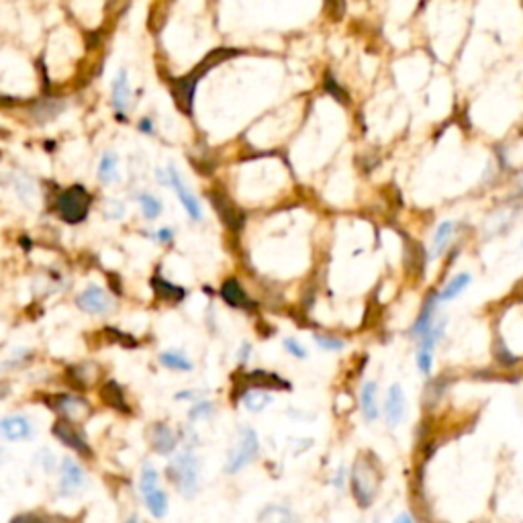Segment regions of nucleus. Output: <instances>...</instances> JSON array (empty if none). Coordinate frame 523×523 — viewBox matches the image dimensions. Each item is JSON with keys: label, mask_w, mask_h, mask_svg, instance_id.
Returning <instances> with one entry per match:
<instances>
[{"label": "nucleus", "mask_w": 523, "mask_h": 523, "mask_svg": "<svg viewBox=\"0 0 523 523\" xmlns=\"http://www.w3.org/2000/svg\"><path fill=\"white\" fill-rule=\"evenodd\" d=\"M417 368L423 376H429L432 374V368H434V352L432 350H421L417 348Z\"/></svg>", "instance_id": "nucleus-29"}, {"label": "nucleus", "mask_w": 523, "mask_h": 523, "mask_svg": "<svg viewBox=\"0 0 523 523\" xmlns=\"http://www.w3.org/2000/svg\"><path fill=\"white\" fill-rule=\"evenodd\" d=\"M0 436L8 442L29 440L33 436V423L25 415H8L0 419Z\"/></svg>", "instance_id": "nucleus-10"}, {"label": "nucleus", "mask_w": 523, "mask_h": 523, "mask_svg": "<svg viewBox=\"0 0 523 523\" xmlns=\"http://www.w3.org/2000/svg\"><path fill=\"white\" fill-rule=\"evenodd\" d=\"M51 434L60 440V442L64 443V445H68L70 450H74L76 454H80V456H92V450H90V445L86 442V438L82 436V432L74 425V423H70L68 419H57L55 423H53V427H51Z\"/></svg>", "instance_id": "nucleus-8"}, {"label": "nucleus", "mask_w": 523, "mask_h": 523, "mask_svg": "<svg viewBox=\"0 0 523 523\" xmlns=\"http://www.w3.org/2000/svg\"><path fill=\"white\" fill-rule=\"evenodd\" d=\"M407 413V397L405 391L399 382L391 384L387 391V399H384V419L389 427H397L405 419Z\"/></svg>", "instance_id": "nucleus-9"}, {"label": "nucleus", "mask_w": 523, "mask_h": 523, "mask_svg": "<svg viewBox=\"0 0 523 523\" xmlns=\"http://www.w3.org/2000/svg\"><path fill=\"white\" fill-rule=\"evenodd\" d=\"M436 307H438V294H429L427 301H425V305H423V309H421V313H419V317H417V321H415L413 329H411L413 337L421 339L425 333H429L434 329V325H436L434 323Z\"/></svg>", "instance_id": "nucleus-14"}, {"label": "nucleus", "mask_w": 523, "mask_h": 523, "mask_svg": "<svg viewBox=\"0 0 523 523\" xmlns=\"http://www.w3.org/2000/svg\"><path fill=\"white\" fill-rule=\"evenodd\" d=\"M129 100H131L129 76L125 70H121L117 74V78L113 80V105H115V111L119 113V117H125V113L129 109Z\"/></svg>", "instance_id": "nucleus-16"}, {"label": "nucleus", "mask_w": 523, "mask_h": 523, "mask_svg": "<svg viewBox=\"0 0 523 523\" xmlns=\"http://www.w3.org/2000/svg\"><path fill=\"white\" fill-rule=\"evenodd\" d=\"M137 129L141 133H154V123H152V119H141L139 125H137Z\"/></svg>", "instance_id": "nucleus-36"}, {"label": "nucleus", "mask_w": 523, "mask_h": 523, "mask_svg": "<svg viewBox=\"0 0 523 523\" xmlns=\"http://www.w3.org/2000/svg\"><path fill=\"white\" fill-rule=\"evenodd\" d=\"M10 523H39V520L33 517V515H19V517H15Z\"/></svg>", "instance_id": "nucleus-37"}, {"label": "nucleus", "mask_w": 523, "mask_h": 523, "mask_svg": "<svg viewBox=\"0 0 523 523\" xmlns=\"http://www.w3.org/2000/svg\"><path fill=\"white\" fill-rule=\"evenodd\" d=\"M249 352H251V346H249V344H243L242 350H240V360H242L243 364L247 362V358H249Z\"/></svg>", "instance_id": "nucleus-38"}, {"label": "nucleus", "mask_w": 523, "mask_h": 523, "mask_svg": "<svg viewBox=\"0 0 523 523\" xmlns=\"http://www.w3.org/2000/svg\"><path fill=\"white\" fill-rule=\"evenodd\" d=\"M270 402H272V397H270V393L264 391V389H249V391L245 393V397H243V405H245L249 411H254V413L264 411Z\"/></svg>", "instance_id": "nucleus-24"}, {"label": "nucleus", "mask_w": 523, "mask_h": 523, "mask_svg": "<svg viewBox=\"0 0 523 523\" xmlns=\"http://www.w3.org/2000/svg\"><path fill=\"white\" fill-rule=\"evenodd\" d=\"M350 484H352V495L358 507L368 509L376 501V495L380 488V472L376 468V462L368 456H358V460L352 466Z\"/></svg>", "instance_id": "nucleus-1"}, {"label": "nucleus", "mask_w": 523, "mask_h": 523, "mask_svg": "<svg viewBox=\"0 0 523 523\" xmlns=\"http://www.w3.org/2000/svg\"><path fill=\"white\" fill-rule=\"evenodd\" d=\"M0 456H2V452H0Z\"/></svg>", "instance_id": "nucleus-41"}, {"label": "nucleus", "mask_w": 523, "mask_h": 523, "mask_svg": "<svg viewBox=\"0 0 523 523\" xmlns=\"http://www.w3.org/2000/svg\"><path fill=\"white\" fill-rule=\"evenodd\" d=\"M258 450H260L258 434H256L251 427H242L240 434H238V438H236V443H233L231 450H229L225 470H227L229 475L240 472L242 468H245V466L258 456Z\"/></svg>", "instance_id": "nucleus-3"}, {"label": "nucleus", "mask_w": 523, "mask_h": 523, "mask_svg": "<svg viewBox=\"0 0 523 523\" xmlns=\"http://www.w3.org/2000/svg\"><path fill=\"white\" fill-rule=\"evenodd\" d=\"M360 411H362L364 419L368 423L376 421L380 417V409H378V384L374 380L364 382L360 389Z\"/></svg>", "instance_id": "nucleus-13"}, {"label": "nucleus", "mask_w": 523, "mask_h": 523, "mask_svg": "<svg viewBox=\"0 0 523 523\" xmlns=\"http://www.w3.org/2000/svg\"><path fill=\"white\" fill-rule=\"evenodd\" d=\"M137 201H139V206H141L145 219L154 221V219H158L161 215V209H163V206H161V201L158 197H154V195H150V193H141V195L137 197Z\"/></svg>", "instance_id": "nucleus-26"}, {"label": "nucleus", "mask_w": 523, "mask_h": 523, "mask_svg": "<svg viewBox=\"0 0 523 523\" xmlns=\"http://www.w3.org/2000/svg\"><path fill=\"white\" fill-rule=\"evenodd\" d=\"M199 470L201 464L197 456L188 450L178 452L168 464V479L184 497H195L199 490Z\"/></svg>", "instance_id": "nucleus-2"}, {"label": "nucleus", "mask_w": 523, "mask_h": 523, "mask_svg": "<svg viewBox=\"0 0 523 523\" xmlns=\"http://www.w3.org/2000/svg\"><path fill=\"white\" fill-rule=\"evenodd\" d=\"M160 364L170 368V370H180V372H188L193 370V362L188 360V356H184L180 350H168L160 354Z\"/></svg>", "instance_id": "nucleus-23"}, {"label": "nucleus", "mask_w": 523, "mask_h": 523, "mask_svg": "<svg viewBox=\"0 0 523 523\" xmlns=\"http://www.w3.org/2000/svg\"><path fill=\"white\" fill-rule=\"evenodd\" d=\"M53 409L57 413L66 415L68 419H74V421L84 417L90 411L88 402L78 395H57V397H53Z\"/></svg>", "instance_id": "nucleus-12"}, {"label": "nucleus", "mask_w": 523, "mask_h": 523, "mask_svg": "<svg viewBox=\"0 0 523 523\" xmlns=\"http://www.w3.org/2000/svg\"><path fill=\"white\" fill-rule=\"evenodd\" d=\"M166 172H168V182H170V186L174 188V193L178 195V199L182 202L186 215H188L193 221H201V204L197 201V197L188 190V186L184 184V180H182V176H180V172H178V168H176L174 163H168V170H166Z\"/></svg>", "instance_id": "nucleus-7"}, {"label": "nucleus", "mask_w": 523, "mask_h": 523, "mask_svg": "<svg viewBox=\"0 0 523 523\" xmlns=\"http://www.w3.org/2000/svg\"><path fill=\"white\" fill-rule=\"evenodd\" d=\"M221 296L225 299V303H229L231 307H238V309H249L251 303L247 299V294L243 292V288L240 286L238 281H227L221 288Z\"/></svg>", "instance_id": "nucleus-20"}, {"label": "nucleus", "mask_w": 523, "mask_h": 523, "mask_svg": "<svg viewBox=\"0 0 523 523\" xmlns=\"http://www.w3.org/2000/svg\"><path fill=\"white\" fill-rule=\"evenodd\" d=\"M452 231H454V223L452 221H443L438 225L436 233H434V243H432V260L434 258H440L445 247H447V242L452 238Z\"/></svg>", "instance_id": "nucleus-22"}, {"label": "nucleus", "mask_w": 523, "mask_h": 523, "mask_svg": "<svg viewBox=\"0 0 523 523\" xmlns=\"http://www.w3.org/2000/svg\"><path fill=\"white\" fill-rule=\"evenodd\" d=\"M470 282H472V276H470V274H466V272L456 274V276H454V278L447 282L442 290L438 292V301H440V303H447V301L458 299V296H460V294H462V292L470 286Z\"/></svg>", "instance_id": "nucleus-19"}, {"label": "nucleus", "mask_w": 523, "mask_h": 523, "mask_svg": "<svg viewBox=\"0 0 523 523\" xmlns=\"http://www.w3.org/2000/svg\"><path fill=\"white\" fill-rule=\"evenodd\" d=\"M57 211L66 223H82L88 215V195L82 186H74L57 199Z\"/></svg>", "instance_id": "nucleus-5"}, {"label": "nucleus", "mask_w": 523, "mask_h": 523, "mask_svg": "<svg viewBox=\"0 0 523 523\" xmlns=\"http://www.w3.org/2000/svg\"><path fill=\"white\" fill-rule=\"evenodd\" d=\"M325 88H327V92H329V94H333L339 103H348L346 92H342V88L337 86V82L333 80L331 76H327V78H325Z\"/></svg>", "instance_id": "nucleus-33"}, {"label": "nucleus", "mask_w": 523, "mask_h": 523, "mask_svg": "<svg viewBox=\"0 0 523 523\" xmlns=\"http://www.w3.org/2000/svg\"><path fill=\"white\" fill-rule=\"evenodd\" d=\"M315 344L321 348V350H327V352H339L346 348V342L339 339V337H333V335H323V333H317L315 335Z\"/></svg>", "instance_id": "nucleus-28"}, {"label": "nucleus", "mask_w": 523, "mask_h": 523, "mask_svg": "<svg viewBox=\"0 0 523 523\" xmlns=\"http://www.w3.org/2000/svg\"><path fill=\"white\" fill-rule=\"evenodd\" d=\"M260 523H296L292 511L288 507H282V505H268L260 517H258Z\"/></svg>", "instance_id": "nucleus-21"}, {"label": "nucleus", "mask_w": 523, "mask_h": 523, "mask_svg": "<svg viewBox=\"0 0 523 523\" xmlns=\"http://www.w3.org/2000/svg\"><path fill=\"white\" fill-rule=\"evenodd\" d=\"M103 399L109 402L113 409H117V411H129V405L125 402L121 387L117 382H113V380L103 387Z\"/></svg>", "instance_id": "nucleus-25"}, {"label": "nucleus", "mask_w": 523, "mask_h": 523, "mask_svg": "<svg viewBox=\"0 0 523 523\" xmlns=\"http://www.w3.org/2000/svg\"><path fill=\"white\" fill-rule=\"evenodd\" d=\"M245 382L254 389H264V391H281V389H290V384L286 380H282L278 374H270L264 370H256L249 372L245 376Z\"/></svg>", "instance_id": "nucleus-15"}, {"label": "nucleus", "mask_w": 523, "mask_h": 523, "mask_svg": "<svg viewBox=\"0 0 523 523\" xmlns=\"http://www.w3.org/2000/svg\"><path fill=\"white\" fill-rule=\"evenodd\" d=\"M154 240H158L160 243H172L174 242V229L172 227H161L154 233Z\"/></svg>", "instance_id": "nucleus-34"}, {"label": "nucleus", "mask_w": 523, "mask_h": 523, "mask_svg": "<svg viewBox=\"0 0 523 523\" xmlns=\"http://www.w3.org/2000/svg\"><path fill=\"white\" fill-rule=\"evenodd\" d=\"M141 495L148 503V509L154 517H163L168 513V495L158 486V470L154 466H145L141 472Z\"/></svg>", "instance_id": "nucleus-4"}, {"label": "nucleus", "mask_w": 523, "mask_h": 523, "mask_svg": "<svg viewBox=\"0 0 523 523\" xmlns=\"http://www.w3.org/2000/svg\"><path fill=\"white\" fill-rule=\"evenodd\" d=\"M213 415V402L204 401L195 405L190 411H188V417L190 419H204V417H211Z\"/></svg>", "instance_id": "nucleus-31"}, {"label": "nucleus", "mask_w": 523, "mask_h": 523, "mask_svg": "<svg viewBox=\"0 0 523 523\" xmlns=\"http://www.w3.org/2000/svg\"><path fill=\"white\" fill-rule=\"evenodd\" d=\"M15 190H17V195H19V199L21 201H29L33 195H35V188H33V184H29L27 180H17L15 182Z\"/></svg>", "instance_id": "nucleus-32"}, {"label": "nucleus", "mask_w": 523, "mask_h": 523, "mask_svg": "<svg viewBox=\"0 0 523 523\" xmlns=\"http://www.w3.org/2000/svg\"><path fill=\"white\" fill-rule=\"evenodd\" d=\"M76 305L80 307L84 313L103 315V313H109L113 309V296L103 286L90 284L88 288H84L80 294L76 296Z\"/></svg>", "instance_id": "nucleus-6"}, {"label": "nucleus", "mask_w": 523, "mask_h": 523, "mask_svg": "<svg viewBox=\"0 0 523 523\" xmlns=\"http://www.w3.org/2000/svg\"><path fill=\"white\" fill-rule=\"evenodd\" d=\"M154 290L160 294L161 299H168V301H180L182 296H184V290L182 288H178V286H174V284H170V282L166 281H154Z\"/></svg>", "instance_id": "nucleus-27"}, {"label": "nucleus", "mask_w": 523, "mask_h": 523, "mask_svg": "<svg viewBox=\"0 0 523 523\" xmlns=\"http://www.w3.org/2000/svg\"><path fill=\"white\" fill-rule=\"evenodd\" d=\"M98 180L107 186L119 180V156L115 152H107L98 161Z\"/></svg>", "instance_id": "nucleus-18"}, {"label": "nucleus", "mask_w": 523, "mask_h": 523, "mask_svg": "<svg viewBox=\"0 0 523 523\" xmlns=\"http://www.w3.org/2000/svg\"><path fill=\"white\" fill-rule=\"evenodd\" d=\"M344 481H346V470H344V468H339V472H337V477H335V481H333V483H335L337 488H342V486H344Z\"/></svg>", "instance_id": "nucleus-39"}, {"label": "nucleus", "mask_w": 523, "mask_h": 523, "mask_svg": "<svg viewBox=\"0 0 523 523\" xmlns=\"http://www.w3.org/2000/svg\"><path fill=\"white\" fill-rule=\"evenodd\" d=\"M84 484V470L80 468L78 462H74L72 458H66L62 462V477H60V490L64 497L74 495L78 488Z\"/></svg>", "instance_id": "nucleus-11"}, {"label": "nucleus", "mask_w": 523, "mask_h": 523, "mask_svg": "<svg viewBox=\"0 0 523 523\" xmlns=\"http://www.w3.org/2000/svg\"><path fill=\"white\" fill-rule=\"evenodd\" d=\"M152 445L158 454H172L178 445V440H176V434L166 425V423H156L154 429H152Z\"/></svg>", "instance_id": "nucleus-17"}, {"label": "nucleus", "mask_w": 523, "mask_h": 523, "mask_svg": "<svg viewBox=\"0 0 523 523\" xmlns=\"http://www.w3.org/2000/svg\"><path fill=\"white\" fill-rule=\"evenodd\" d=\"M284 350H286L290 356H294L296 360H305V358H307V350H305L296 339H292V337H286V339H284Z\"/></svg>", "instance_id": "nucleus-30"}, {"label": "nucleus", "mask_w": 523, "mask_h": 523, "mask_svg": "<svg viewBox=\"0 0 523 523\" xmlns=\"http://www.w3.org/2000/svg\"><path fill=\"white\" fill-rule=\"evenodd\" d=\"M393 523H415V520H413V515H411V513H401V515H399V517H397Z\"/></svg>", "instance_id": "nucleus-40"}, {"label": "nucleus", "mask_w": 523, "mask_h": 523, "mask_svg": "<svg viewBox=\"0 0 523 523\" xmlns=\"http://www.w3.org/2000/svg\"><path fill=\"white\" fill-rule=\"evenodd\" d=\"M125 204L123 202H115V211H111V213H107V217H111V219H121L123 215H125Z\"/></svg>", "instance_id": "nucleus-35"}]
</instances>
